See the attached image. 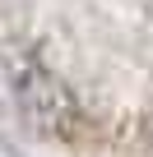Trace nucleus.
Returning a JSON list of instances; mask_svg holds the SVG:
<instances>
[{
  "mask_svg": "<svg viewBox=\"0 0 153 157\" xmlns=\"http://www.w3.org/2000/svg\"><path fill=\"white\" fill-rule=\"evenodd\" d=\"M10 83H14V97H19L28 125H37L42 134H65V129H70V120H74V97H70V88L60 83L42 60H14Z\"/></svg>",
  "mask_w": 153,
  "mask_h": 157,
  "instance_id": "obj_1",
  "label": "nucleus"
}]
</instances>
